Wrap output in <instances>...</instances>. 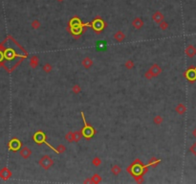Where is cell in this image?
Segmentation results:
<instances>
[{"label": "cell", "instance_id": "ba28073f", "mask_svg": "<svg viewBox=\"0 0 196 184\" xmlns=\"http://www.w3.org/2000/svg\"><path fill=\"white\" fill-rule=\"evenodd\" d=\"M19 154H20V156L22 158H24V159H28L31 154H32V151H31V149H29L28 147H23L20 152H19Z\"/></svg>", "mask_w": 196, "mask_h": 184}, {"label": "cell", "instance_id": "d4e9b609", "mask_svg": "<svg viewBox=\"0 0 196 184\" xmlns=\"http://www.w3.org/2000/svg\"><path fill=\"white\" fill-rule=\"evenodd\" d=\"M72 92L74 94H79L81 92V87L79 86V85H74L72 87Z\"/></svg>", "mask_w": 196, "mask_h": 184}, {"label": "cell", "instance_id": "9c48e42d", "mask_svg": "<svg viewBox=\"0 0 196 184\" xmlns=\"http://www.w3.org/2000/svg\"><path fill=\"white\" fill-rule=\"evenodd\" d=\"M164 18V16L159 11L155 12V13L153 14V16H152L153 21H154L155 23H157V24H159V23H161L162 21H163Z\"/></svg>", "mask_w": 196, "mask_h": 184}, {"label": "cell", "instance_id": "ac0fdd59", "mask_svg": "<svg viewBox=\"0 0 196 184\" xmlns=\"http://www.w3.org/2000/svg\"><path fill=\"white\" fill-rule=\"evenodd\" d=\"M91 182L92 183H95V184H98V183H100L101 182V177L100 175H98V174H95L93 175L92 177H91Z\"/></svg>", "mask_w": 196, "mask_h": 184}, {"label": "cell", "instance_id": "52a82bcc", "mask_svg": "<svg viewBox=\"0 0 196 184\" xmlns=\"http://www.w3.org/2000/svg\"><path fill=\"white\" fill-rule=\"evenodd\" d=\"M144 21H143V19L141 18V17H135L134 19H133V21H132V26H133V28L136 29V30H140V29L143 28V26H144Z\"/></svg>", "mask_w": 196, "mask_h": 184}, {"label": "cell", "instance_id": "5bb4252c", "mask_svg": "<svg viewBox=\"0 0 196 184\" xmlns=\"http://www.w3.org/2000/svg\"><path fill=\"white\" fill-rule=\"evenodd\" d=\"M175 111L177 112L178 114L184 115L187 112V106H185L184 103H178L177 106L175 108Z\"/></svg>", "mask_w": 196, "mask_h": 184}, {"label": "cell", "instance_id": "2e32d148", "mask_svg": "<svg viewBox=\"0 0 196 184\" xmlns=\"http://www.w3.org/2000/svg\"><path fill=\"white\" fill-rule=\"evenodd\" d=\"M73 135H74V142H79L82 138L81 131H76L75 132L73 131Z\"/></svg>", "mask_w": 196, "mask_h": 184}, {"label": "cell", "instance_id": "4fadbf2b", "mask_svg": "<svg viewBox=\"0 0 196 184\" xmlns=\"http://www.w3.org/2000/svg\"><path fill=\"white\" fill-rule=\"evenodd\" d=\"M93 60L92 59H90V57H84L83 60H82V62H81V64L82 66L85 68V69H89L90 67H92V65H93Z\"/></svg>", "mask_w": 196, "mask_h": 184}, {"label": "cell", "instance_id": "d6986e66", "mask_svg": "<svg viewBox=\"0 0 196 184\" xmlns=\"http://www.w3.org/2000/svg\"><path fill=\"white\" fill-rule=\"evenodd\" d=\"M42 70H43V72H45V73L48 74L53 70V66L51 65L49 62H46L43 66H42Z\"/></svg>", "mask_w": 196, "mask_h": 184}, {"label": "cell", "instance_id": "6da1fadb", "mask_svg": "<svg viewBox=\"0 0 196 184\" xmlns=\"http://www.w3.org/2000/svg\"><path fill=\"white\" fill-rule=\"evenodd\" d=\"M38 164L41 166V168H43L44 170H49L51 167L54 165V160L49 156V155L45 154L39 159Z\"/></svg>", "mask_w": 196, "mask_h": 184}, {"label": "cell", "instance_id": "44dd1931", "mask_svg": "<svg viewBox=\"0 0 196 184\" xmlns=\"http://www.w3.org/2000/svg\"><path fill=\"white\" fill-rule=\"evenodd\" d=\"M124 66H126V68L128 69V70H132V69L134 68V66H135V63H134L133 60H126V63H124Z\"/></svg>", "mask_w": 196, "mask_h": 184}, {"label": "cell", "instance_id": "7c38bea8", "mask_svg": "<svg viewBox=\"0 0 196 184\" xmlns=\"http://www.w3.org/2000/svg\"><path fill=\"white\" fill-rule=\"evenodd\" d=\"M34 140H35V142L38 143V144L43 143V142H45V134L43 132L38 131V133H36L35 136H34Z\"/></svg>", "mask_w": 196, "mask_h": 184}, {"label": "cell", "instance_id": "e0dca14e", "mask_svg": "<svg viewBox=\"0 0 196 184\" xmlns=\"http://www.w3.org/2000/svg\"><path fill=\"white\" fill-rule=\"evenodd\" d=\"M111 172H112V174L118 177V175L121 174V167L119 166V165H113L112 168H111Z\"/></svg>", "mask_w": 196, "mask_h": 184}, {"label": "cell", "instance_id": "f546056e", "mask_svg": "<svg viewBox=\"0 0 196 184\" xmlns=\"http://www.w3.org/2000/svg\"><path fill=\"white\" fill-rule=\"evenodd\" d=\"M135 180H136V182H138V183H143L144 177H142V175H140V177H135Z\"/></svg>", "mask_w": 196, "mask_h": 184}, {"label": "cell", "instance_id": "1f68e13d", "mask_svg": "<svg viewBox=\"0 0 196 184\" xmlns=\"http://www.w3.org/2000/svg\"><path fill=\"white\" fill-rule=\"evenodd\" d=\"M56 1H58V2H59V3H62V2L64 1V0H56Z\"/></svg>", "mask_w": 196, "mask_h": 184}, {"label": "cell", "instance_id": "83f0119b", "mask_svg": "<svg viewBox=\"0 0 196 184\" xmlns=\"http://www.w3.org/2000/svg\"><path fill=\"white\" fill-rule=\"evenodd\" d=\"M189 152H191L193 155H195V156H196V142L193 143L191 145V147L189 148Z\"/></svg>", "mask_w": 196, "mask_h": 184}, {"label": "cell", "instance_id": "cb8c5ba5", "mask_svg": "<svg viewBox=\"0 0 196 184\" xmlns=\"http://www.w3.org/2000/svg\"><path fill=\"white\" fill-rule=\"evenodd\" d=\"M65 139H66L67 142L69 143H73L74 142V135H73V131H68L66 134H65Z\"/></svg>", "mask_w": 196, "mask_h": 184}, {"label": "cell", "instance_id": "9a60e30c", "mask_svg": "<svg viewBox=\"0 0 196 184\" xmlns=\"http://www.w3.org/2000/svg\"><path fill=\"white\" fill-rule=\"evenodd\" d=\"M114 39L117 40L118 42H121L126 39V34H124L123 31H118V32H116L114 34Z\"/></svg>", "mask_w": 196, "mask_h": 184}, {"label": "cell", "instance_id": "3957f363", "mask_svg": "<svg viewBox=\"0 0 196 184\" xmlns=\"http://www.w3.org/2000/svg\"><path fill=\"white\" fill-rule=\"evenodd\" d=\"M12 175H13L12 172H11L7 167H4V168H2L0 170V178H1V179L8 180L12 177Z\"/></svg>", "mask_w": 196, "mask_h": 184}, {"label": "cell", "instance_id": "603a6c76", "mask_svg": "<svg viewBox=\"0 0 196 184\" xmlns=\"http://www.w3.org/2000/svg\"><path fill=\"white\" fill-rule=\"evenodd\" d=\"M54 150H55L58 154H64L65 151H66V147H65L64 145H62V144H60V145H58L56 149H54Z\"/></svg>", "mask_w": 196, "mask_h": 184}, {"label": "cell", "instance_id": "d6a6232c", "mask_svg": "<svg viewBox=\"0 0 196 184\" xmlns=\"http://www.w3.org/2000/svg\"><path fill=\"white\" fill-rule=\"evenodd\" d=\"M2 57H3V56H2V54H1V53H0V60H2Z\"/></svg>", "mask_w": 196, "mask_h": 184}, {"label": "cell", "instance_id": "484cf974", "mask_svg": "<svg viewBox=\"0 0 196 184\" xmlns=\"http://www.w3.org/2000/svg\"><path fill=\"white\" fill-rule=\"evenodd\" d=\"M159 27H160L161 30L166 31V29L168 28V23H167L166 21H164V20H163L161 23H159Z\"/></svg>", "mask_w": 196, "mask_h": 184}, {"label": "cell", "instance_id": "8fae6325", "mask_svg": "<svg viewBox=\"0 0 196 184\" xmlns=\"http://www.w3.org/2000/svg\"><path fill=\"white\" fill-rule=\"evenodd\" d=\"M29 64L33 69H36V67H38V64H39V59H38V57L36 56V55H34V56L31 57Z\"/></svg>", "mask_w": 196, "mask_h": 184}, {"label": "cell", "instance_id": "7a4b0ae2", "mask_svg": "<svg viewBox=\"0 0 196 184\" xmlns=\"http://www.w3.org/2000/svg\"><path fill=\"white\" fill-rule=\"evenodd\" d=\"M185 77L187 78V80H189L190 83H193L196 80V66L194 68L190 67L187 69V72H185Z\"/></svg>", "mask_w": 196, "mask_h": 184}, {"label": "cell", "instance_id": "f1b7e54d", "mask_svg": "<svg viewBox=\"0 0 196 184\" xmlns=\"http://www.w3.org/2000/svg\"><path fill=\"white\" fill-rule=\"evenodd\" d=\"M144 78H146V79H147V80H150V79H152L153 76L151 75V73H150V72L147 70L146 73H144Z\"/></svg>", "mask_w": 196, "mask_h": 184}, {"label": "cell", "instance_id": "5b68a950", "mask_svg": "<svg viewBox=\"0 0 196 184\" xmlns=\"http://www.w3.org/2000/svg\"><path fill=\"white\" fill-rule=\"evenodd\" d=\"M148 71L151 73L153 78H155V77H158L159 75L163 72V69L161 68V66H159L158 64H156V63H155V64H153L151 67L148 69Z\"/></svg>", "mask_w": 196, "mask_h": 184}, {"label": "cell", "instance_id": "30bf717a", "mask_svg": "<svg viewBox=\"0 0 196 184\" xmlns=\"http://www.w3.org/2000/svg\"><path fill=\"white\" fill-rule=\"evenodd\" d=\"M107 48V42L105 40H99L96 43V50L97 51H105Z\"/></svg>", "mask_w": 196, "mask_h": 184}, {"label": "cell", "instance_id": "ffe728a7", "mask_svg": "<svg viewBox=\"0 0 196 184\" xmlns=\"http://www.w3.org/2000/svg\"><path fill=\"white\" fill-rule=\"evenodd\" d=\"M164 122V118L161 116V115H157V116H155L154 118H153V123L155 124V125H161L162 123Z\"/></svg>", "mask_w": 196, "mask_h": 184}, {"label": "cell", "instance_id": "4dcf8cb0", "mask_svg": "<svg viewBox=\"0 0 196 184\" xmlns=\"http://www.w3.org/2000/svg\"><path fill=\"white\" fill-rule=\"evenodd\" d=\"M192 136L196 138V129H194L192 131Z\"/></svg>", "mask_w": 196, "mask_h": 184}, {"label": "cell", "instance_id": "7402d4cb", "mask_svg": "<svg viewBox=\"0 0 196 184\" xmlns=\"http://www.w3.org/2000/svg\"><path fill=\"white\" fill-rule=\"evenodd\" d=\"M31 26H32V28L34 29V30H38V29L40 28L41 23L38 19H35L32 23H31Z\"/></svg>", "mask_w": 196, "mask_h": 184}, {"label": "cell", "instance_id": "277c9868", "mask_svg": "<svg viewBox=\"0 0 196 184\" xmlns=\"http://www.w3.org/2000/svg\"><path fill=\"white\" fill-rule=\"evenodd\" d=\"M9 149L12 150V151L15 152L17 151V150H19L21 148V143L20 141H19L18 139H16V138H13V139H12L9 142Z\"/></svg>", "mask_w": 196, "mask_h": 184}, {"label": "cell", "instance_id": "4316f807", "mask_svg": "<svg viewBox=\"0 0 196 184\" xmlns=\"http://www.w3.org/2000/svg\"><path fill=\"white\" fill-rule=\"evenodd\" d=\"M92 164L95 167H99L101 165V159L100 157H95L94 159L92 160Z\"/></svg>", "mask_w": 196, "mask_h": 184}, {"label": "cell", "instance_id": "8992f818", "mask_svg": "<svg viewBox=\"0 0 196 184\" xmlns=\"http://www.w3.org/2000/svg\"><path fill=\"white\" fill-rule=\"evenodd\" d=\"M185 53H186L187 57H193L194 56H196V47L193 46L192 44L187 45L186 49H185Z\"/></svg>", "mask_w": 196, "mask_h": 184}]
</instances>
